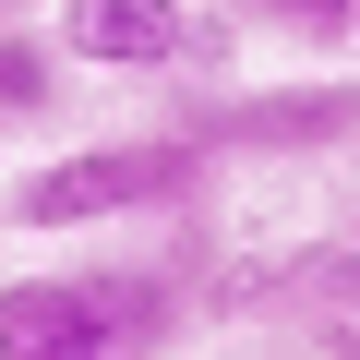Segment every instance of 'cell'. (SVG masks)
Masks as SVG:
<instances>
[{
    "label": "cell",
    "mask_w": 360,
    "mask_h": 360,
    "mask_svg": "<svg viewBox=\"0 0 360 360\" xmlns=\"http://www.w3.org/2000/svg\"><path fill=\"white\" fill-rule=\"evenodd\" d=\"M205 144L193 132H120V144H72L49 168H25L13 217L25 229H108V217H156V205H193L205 193Z\"/></svg>",
    "instance_id": "obj_1"
},
{
    "label": "cell",
    "mask_w": 360,
    "mask_h": 360,
    "mask_svg": "<svg viewBox=\"0 0 360 360\" xmlns=\"http://www.w3.org/2000/svg\"><path fill=\"white\" fill-rule=\"evenodd\" d=\"M49 49L84 60V72H229L240 37L205 0H60Z\"/></svg>",
    "instance_id": "obj_2"
},
{
    "label": "cell",
    "mask_w": 360,
    "mask_h": 360,
    "mask_svg": "<svg viewBox=\"0 0 360 360\" xmlns=\"http://www.w3.org/2000/svg\"><path fill=\"white\" fill-rule=\"evenodd\" d=\"M180 132L205 156H324V144H360V84H252L193 108Z\"/></svg>",
    "instance_id": "obj_3"
},
{
    "label": "cell",
    "mask_w": 360,
    "mask_h": 360,
    "mask_svg": "<svg viewBox=\"0 0 360 360\" xmlns=\"http://www.w3.org/2000/svg\"><path fill=\"white\" fill-rule=\"evenodd\" d=\"M0 360H120L96 276H84V264H60V276H0Z\"/></svg>",
    "instance_id": "obj_4"
},
{
    "label": "cell",
    "mask_w": 360,
    "mask_h": 360,
    "mask_svg": "<svg viewBox=\"0 0 360 360\" xmlns=\"http://www.w3.org/2000/svg\"><path fill=\"white\" fill-rule=\"evenodd\" d=\"M84 276H96V300H108V348H120V360H156V348L180 336L168 264H84Z\"/></svg>",
    "instance_id": "obj_5"
},
{
    "label": "cell",
    "mask_w": 360,
    "mask_h": 360,
    "mask_svg": "<svg viewBox=\"0 0 360 360\" xmlns=\"http://www.w3.org/2000/svg\"><path fill=\"white\" fill-rule=\"evenodd\" d=\"M60 108V49L37 25H0V120H49Z\"/></svg>",
    "instance_id": "obj_6"
},
{
    "label": "cell",
    "mask_w": 360,
    "mask_h": 360,
    "mask_svg": "<svg viewBox=\"0 0 360 360\" xmlns=\"http://www.w3.org/2000/svg\"><path fill=\"white\" fill-rule=\"evenodd\" d=\"M205 13H240V25H264V37H300V49H336V37H360V0H205Z\"/></svg>",
    "instance_id": "obj_7"
},
{
    "label": "cell",
    "mask_w": 360,
    "mask_h": 360,
    "mask_svg": "<svg viewBox=\"0 0 360 360\" xmlns=\"http://www.w3.org/2000/svg\"><path fill=\"white\" fill-rule=\"evenodd\" d=\"M324 336V360H360V312H336V324H312Z\"/></svg>",
    "instance_id": "obj_8"
},
{
    "label": "cell",
    "mask_w": 360,
    "mask_h": 360,
    "mask_svg": "<svg viewBox=\"0 0 360 360\" xmlns=\"http://www.w3.org/2000/svg\"><path fill=\"white\" fill-rule=\"evenodd\" d=\"M25 13H37V0H0V25H25Z\"/></svg>",
    "instance_id": "obj_9"
}]
</instances>
